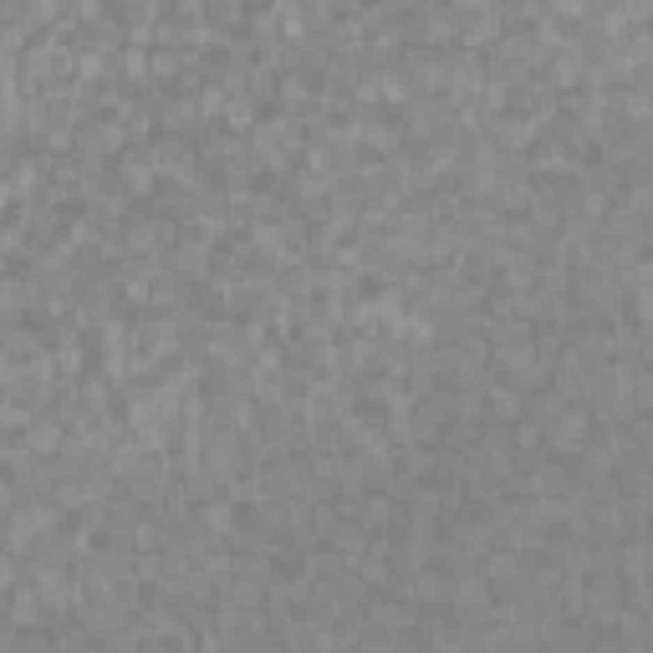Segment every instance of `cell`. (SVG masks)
<instances>
[{
    "mask_svg": "<svg viewBox=\"0 0 653 653\" xmlns=\"http://www.w3.org/2000/svg\"><path fill=\"white\" fill-rule=\"evenodd\" d=\"M582 439H587V419L582 413H562L556 419V444L562 450H582Z\"/></svg>",
    "mask_w": 653,
    "mask_h": 653,
    "instance_id": "1",
    "label": "cell"
},
{
    "mask_svg": "<svg viewBox=\"0 0 653 653\" xmlns=\"http://www.w3.org/2000/svg\"><path fill=\"white\" fill-rule=\"evenodd\" d=\"M36 597H21V602H15V623H36Z\"/></svg>",
    "mask_w": 653,
    "mask_h": 653,
    "instance_id": "2",
    "label": "cell"
},
{
    "mask_svg": "<svg viewBox=\"0 0 653 653\" xmlns=\"http://www.w3.org/2000/svg\"><path fill=\"white\" fill-rule=\"evenodd\" d=\"M495 413L500 419H516V393H495Z\"/></svg>",
    "mask_w": 653,
    "mask_h": 653,
    "instance_id": "3",
    "label": "cell"
},
{
    "mask_svg": "<svg viewBox=\"0 0 653 653\" xmlns=\"http://www.w3.org/2000/svg\"><path fill=\"white\" fill-rule=\"evenodd\" d=\"M556 10H562V15H582V0H556Z\"/></svg>",
    "mask_w": 653,
    "mask_h": 653,
    "instance_id": "4",
    "label": "cell"
},
{
    "mask_svg": "<svg viewBox=\"0 0 653 653\" xmlns=\"http://www.w3.org/2000/svg\"><path fill=\"white\" fill-rule=\"evenodd\" d=\"M0 505H6V485H0Z\"/></svg>",
    "mask_w": 653,
    "mask_h": 653,
    "instance_id": "5",
    "label": "cell"
}]
</instances>
